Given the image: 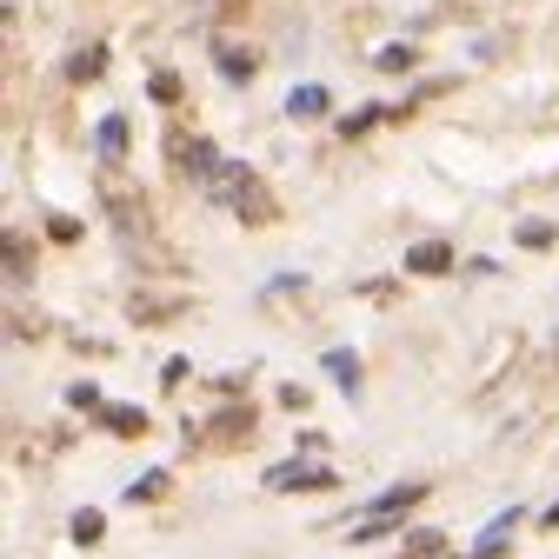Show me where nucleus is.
I'll return each mask as SVG.
<instances>
[{
  "label": "nucleus",
  "mask_w": 559,
  "mask_h": 559,
  "mask_svg": "<svg viewBox=\"0 0 559 559\" xmlns=\"http://www.w3.org/2000/svg\"><path fill=\"white\" fill-rule=\"evenodd\" d=\"M440 546H447L440 533H413V539H406V559H440Z\"/></svg>",
  "instance_id": "nucleus-8"
},
{
  "label": "nucleus",
  "mask_w": 559,
  "mask_h": 559,
  "mask_svg": "<svg viewBox=\"0 0 559 559\" xmlns=\"http://www.w3.org/2000/svg\"><path fill=\"white\" fill-rule=\"evenodd\" d=\"M74 539H81V546L100 539V513H81V520H74Z\"/></svg>",
  "instance_id": "nucleus-10"
},
{
  "label": "nucleus",
  "mask_w": 559,
  "mask_h": 559,
  "mask_svg": "<svg viewBox=\"0 0 559 559\" xmlns=\"http://www.w3.org/2000/svg\"><path fill=\"white\" fill-rule=\"evenodd\" d=\"M287 114H294V120H320V114H326V87H294V94H287Z\"/></svg>",
  "instance_id": "nucleus-4"
},
{
  "label": "nucleus",
  "mask_w": 559,
  "mask_h": 559,
  "mask_svg": "<svg viewBox=\"0 0 559 559\" xmlns=\"http://www.w3.org/2000/svg\"><path fill=\"white\" fill-rule=\"evenodd\" d=\"M406 266H413V273H447V266H453V247H440V240L406 247Z\"/></svg>",
  "instance_id": "nucleus-2"
},
{
  "label": "nucleus",
  "mask_w": 559,
  "mask_h": 559,
  "mask_svg": "<svg viewBox=\"0 0 559 559\" xmlns=\"http://www.w3.org/2000/svg\"><path fill=\"white\" fill-rule=\"evenodd\" d=\"M266 486H333V473L326 466H273Z\"/></svg>",
  "instance_id": "nucleus-3"
},
{
  "label": "nucleus",
  "mask_w": 559,
  "mask_h": 559,
  "mask_svg": "<svg viewBox=\"0 0 559 559\" xmlns=\"http://www.w3.org/2000/svg\"><path fill=\"white\" fill-rule=\"evenodd\" d=\"M326 373L346 386V393H360V360L354 354H346V346H333V354H326Z\"/></svg>",
  "instance_id": "nucleus-6"
},
{
  "label": "nucleus",
  "mask_w": 559,
  "mask_h": 559,
  "mask_svg": "<svg viewBox=\"0 0 559 559\" xmlns=\"http://www.w3.org/2000/svg\"><path fill=\"white\" fill-rule=\"evenodd\" d=\"M100 47H87V53H74V60H67V81H87V74H100Z\"/></svg>",
  "instance_id": "nucleus-7"
},
{
  "label": "nucleus",
  "mask_w": 559,
  "mask_h": 559,
  "mask_svg": "<svg viewBox=\"0 0 559 559\" xmlns=\"http://www.w3.org/2000/svg\"><path fill=\"white\" fill-rule=\"evenodd\" d=\"M546 240H552V227H546V221H526V227H520V247H546Z\"/></svg>",
  "instance_id": "nucleus-9"
},
{
  "label": "nucleus",
  "mask_w": 559,
  "mask_h": 559,
  "mask_svg": "<svg viewBox=\"0 0 559 559\" xmlns=\"http://www.w3.org/2000/svg\"><path fill=\"white\" fill-rule=\"evenodd\" d=\"M221 74H234V81H240V74H253V60H247V53H221Z\"/></svg>",
  "instance_id": "nucleus-11"
},
{
  "label": "nucleus",
  "mask_w": 559,
  "mask_h": 559,
  "mask_svg": "<svg viewBox=\"0 0 559 559\" xmlns=\"http://www.w3.org/2000/svg\"><path fill=\"white\" fill-rule=\"evenodd\" d=\"M94 147H100L107 160H120V147H127V120H120V114H107V120L94 127Z\"/></svg>",
  "instance_id": "nucleus-5"
},
{
  "label": "nucleus",
  "mask_w": 559,
  "mask_h": 559,
  "mask_svg": "<svg viewBox=\"0 0 559 559\" xmlns=\"http://www.w3.org/2000/svg\"><path fill=\"white\" fill-rule=\"evenodd\" d=\"M419 500H427V486H419V479H413V486H386V493L373 500V520L360 526V539H373V533H380L393 513H406V507H419Z\"/></svg>",
  "instance_id": "nucleus-1"
}]
</instances>
